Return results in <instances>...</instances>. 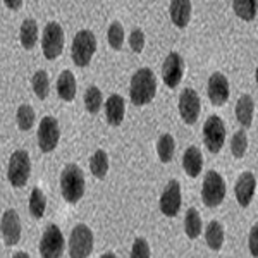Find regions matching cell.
Masks as SVG:
<instances>
[{"instance_id": "6da1fadb", "label": "cell", "mask_w": 258, "mask_h": 258, "mask_svg": "<svg viewBox=\"0 0 258 258\" xmlns=\"http://www.w3.org/2000/svg\"><path fill=\"white\" fill-rule=\"evenodd\" d=\"M157 93V76L152 69L141 68L133 74L131 86H129V97L133 105H148Z\"/></svg>"}, {"instance_id": "7a4b0ae2", "label": "cell", "mask_w": 258, "mask_h": 258, "mask_svg": "<svg viewBox=\"0 0 258 258\" xmlns=\"http://www.w3.org/2000/svg\"><path fill=\"white\" fill-rule=\"evenodd\" d=\"M60 191L68 203H78L85 195V174L80 165H66L60 174Z\"/></svg>"}, {"instance_id": "3957f363", "label": "cell", "mask_w": 258, "mask_h": 258, "mask_svg": "<svg viewBox=\"0 0 258 258\" xmlns=\"http://www.w3.org/2000/svg\"><path fill=\"white\" fill-rule=\"evenodd\" d=\"M97 52V38L90 30H81L76 33L71 47V57L78 68H86Z\"/></svg>"}, {"instance_id": "277c9868", "label": "cell", "mask_w": 258, "mask_h": 258, "mask_svg": "<svg viewBox=\"0 0 258 258\" xmlns=\"http://www.w3.org/2000/svg\"><path fill=\"white\" fill-rule=\"evenodd\" d=\"M226 198V181L217 170H207L202 184V202L210 209H215Z\"/></svg>"}, {"instance_id": "5b68a950", "label": "cell", "mask_w": 258, "mask_h": 258, "mask_svg": "<svg viewBox=\"0 0 258 258\" xmlns=\"http://www.w3.org/2000/svg\"><path fill=\"white\" fill-rule=\"evenodd\" d=\"M31 174V159L26 150H16L9 159L7 179L14 188H23Z\"/></svg>"}, {"instance_id": "8992f818", "label": "cell", "mask_w": 258, "mask_h": 258, "mask_svg": "<svg viewBox=\"0 0 258 258\" xmlns=\"http://www.w3.org/2000/svg\"><path fill=\"white\" fill-rule=\"evenodd\" d=\"M93 232L85 224H78L73 229L69 238V256L73 258H86L93 251Z\"/></svg>"}, {"instance_id": "52a82bcc", "label": "cell", "mask_w": 258, "mask_h": 258, "mask_svg": "<svg viewBox=\"0 0 258 258\" xmlns=\"http://www.w3.org/2000/svg\"><path fill=\"white\" fill-rule=\"evenodd\" d=\"M66 241L62 231L55 224H48L45 227L40 241V255L43 258H60L64 255Z\"/></svg>"}, {"instance_id": "ba28073f", "label": "cell", "mask_w": 258, "mask_h": 258, "mask_svg": "<svg viewBox=\"0 0 258 258\" xmlns=\"http://www.w3.org/2000/svg\"><path fill=\"white\" fill-rule=\"evenodd\" d=\"M41 50L43 55L48 60H53L62 53L64 50V30L59 23H48L43 28V35H41Z\"/></svg>"}, {"instance_id": "9c48e42d", "label": "cell", "mask_w": 258, "mask_h": 258, "mask_svg": "<svg viewBox=\"0 0 258 258\" xmlns=\"http://www.w3.org/2000/svg\"><path fill=\"white\" fill-rule=\"evenodd\" d=\"M203 141L210 153H219L226 143V126L219 115H210L203 124Z\"/></svg>"}, {"instance_id": "30bf717a", "label": "cell", "mask_w": 258, "mask_h": 258, "mask_svg": "<svg viewBox=\"0 0 258 258\" xmlns=\"http://www.w3.org/2000/svg\"><path fill=\"white\" fill-rule=\"evenodd\" d=\"M60 140V129L55 117L47 115L38 124V147L43 153H50L57 148Z\"/></svg>"}, {"instance_id": "8fae6325", "label": "cell", "mask_w": 258, "mask_h": 258, "mask_svg": "<svg viewBox=\"0 0 258 258\" xmlns=\"http://www.w3.org/2000/svg\"><path fill=\"white\" fill-rule=\"evenodd\" d=\"M182 203V195H181V184L176 179H170L165 186L164 193L160 197V212L165 217H176L181 210Z\"/></svg>"}, {"instance_id": "7c38bea8", "label": "cell", "mask_w": 258, "mask_h": 258, "mask_svg": "<svg viewBox=\"0 0 258 258\" xmlns=\"http://www.w3.org/2000/svg\"><path fill=\"white\" fill-rule=\"evenodd\" d=\"M200 109H202V103H200L197 91L193 88L182 90L181 97H179V115H181V119L186 124H195L198 120Z\"/></svg>"}, {"instance_id": "4fadbf2b", "label": "cell", "mask_w": 258, "mask_h": 258, "mask_svg": "<svg viewBox=\"0 0 258 258\" xmlns=\"http://www.w3.org/2000/svg\"><path fill=\"white\" fill-rule=\"evenodd\" d=\"M184 76V60L177 52H170L165 57L164 68H162V78L169 88H177Z\"/></svg>"}, {"instance_id": "5bb4252c", "label": "cell", "mask_w": 258, "mask_h": 258, "mask_svg": "<svg viewBox=\"0 0 258 258\" xmlns=\"http://www.w3.org/2000/svg\"><path fill=\"white\" fill-rule=\"evenodd\" d=\"M0 232L6 244L9 246H16L21 239V220L16 210H6L0 220Z\"/></svg>"}, {"instance_id": "9a60e30c", "label": "cell", "mask_w": 258, "mask_h": 258, "mask_svg": "<svg viewBox=\"0 0 258 258\" xmlns=\"http://www.w3.org/2000/svg\"><path fill=\"white\" fill-rule=\"evenodd\" d=\"M207 93H209L210 102L215 107H220L227 103L229 100V81L222 73H214L207 83Z\"/></svg>"}, {"instance_id": "2e32d148", "label": "cell", "mask_w": 258, "mask_h": 258, "mask_svg": "<svg viewBox=\"0 0 258 258\" xmlns=\"http://www.w3.org/2000/svg\"><path fill=\"white\" fill-rule=\"evenodd\" d=\"M255 188H256V177L253 172H243L239 176V179L236 181L234 186V195L236 200L241 207H248L253 200V195H255Z\"/></svg>"}, {"instance_id": "e0dca14e", "label": "cell", "mask_w": 258, "mask_h": 258, "mask_svg": "<svg viewBox=\"0 0 258 258\" xmlns=\"http://www.w3.org/2000/svg\"><path fill=\"white\" fill-rule=\"evenodd\" d=\"M124 112H126V105H124V98L120 95L114 93L107 98L105 102V117L110 126H120L124 120Z\"/></svg>"}, {"instance_id": "ac0fdd59", "label": "cell", "mask_w": 258, "mask_h": 258, "mask_svg": "<svg viewBox=\"0 0 258 258\" xmlns=\"http://www.w3.org/2000/svg\"><path fill=\"white\" fill-rule=\"evenodd\" d=\"M191 0H170V19L177 28H186L191 21Z\"/></svg>"}, {"instance_id": "d6986e66", "label": "cell", "mask_w": 258, "mask_h": 258, "mask_svg": "<svg viewBox=\"0 0 258 258\" xmlns=\"http://www.w3.org/2000/svg\"><path fill=\"white\" fill-rule=\"evenodd\" d=\"M182 167L189 177H198L203 170V155L198 147H189L182 157Z\"/></svg>"}, {"instance_id": "ffe728a7", "label": "cell", "mask_w": 258, "mask_h": 258, "mask_svg": "<svg viewBox=\"0 0 258 258\" xmlns=\"http://www.w3.org/2000/svg\"><path fill=\"white\" fill-rule=\"evenodd\" d=\"M57 93L64 102H73L76 97V78L71 71H62L57 80Z\"/></svg>"}, {"instance_id": "44dd1931", "label": "cell", "mask_w": 258, "mask_h": 258, "mask_svg": "<svg viewBox=\"0 0 258 258\" xmlns=\"http://www.w3.org/2000/svg\"><path fill=\"white\" fill-rule=\"evenodd\" d=\"M38 23L35 19H24L21 24V31H19V40L26 50L35 48L36 41H38Z\"/></svg>"}, {"instance_id": "7402d4cb", "label": "cell", "mask_w": 258, "mask_h": 258, "mask_svg": "<svg viewBox=\"0 0 258 258\" xmlns=\"http://www.w3.org/2000/svg\"><path fill=\"white\" fill-rule=\"evenodd\" d=\"M253 112H255V102L249 95H243L238 103H236V117L243 127H249L253 120Z\"/></svg>"}, {"instance_id": "603a6c76", "label": "cell", "mask_w": 258, "mask_h": 258, "mask_svg": "<svg viewBox=\"0 0 258 258\" xmlns=\"http://www.w3.org/2000/svg\"><path fill=\"white\" fill-rule=\"evenodd\" d=\"M205 241L209 244L210 249L214 251H219L224 244V227L220 226V222L217 220H212V222L207 226V231H205Z\"/></svg>"}, {"instance_id": "cb8c5ba5", "label": "cell", "mask_w": 258, "mask_h": 258, "mask_svg": "<svg viewBox=\"0 0 258 258\" xmlns=\"http://www.w3.org/2000/svg\"><path fill=\"white\" fill-rule=\"evenodd\" d=\"M90 169L97 179H103L109 172V155L103 150H97L90 159Z\"/></svg>"}, {"instance_id": "d4e9b609", "label": "cell", "mask_w": 258, "mask_h": 258, "mask_svg": "<svg viewBox=\"0 0 258 258\" xmlns=\"http://www.w3.org/2000/svg\"><path fill=\"white\" fill-rule=\"evenodd\" d=\"M184 231L186 236L189 239H197L203 231V224H202V217H200L197 209H189L186 212L184 217Z\"/></svg>"}, {"instance_id": "484cf974", "label": "cell", "mask_w": 258, "mask_h": 258, "mask_svg": "<svg viewBox=\"0 0 258 258\" xmlns=\"http://www.w3.org/2000/svg\"><path fill=\"white\" fill-rule=\"evenodd\" d=\"M258 0H232L234 14L243 21H253L256 18Z\"/></svg>"}, {"instance_id": "4316f807", "label": "cell", "mask_w": 258, "mask_h": 258, "mask_svg": "<svg viewBox=\"0 0 258 258\" xmlns=\"http://www.w3.org/2000/svg\"><path fill=\"white\" fill-rule=\"evenodd\" d=\"M174 152H176V141L172 135H162L157 141V153H159L160 162L169 164L174 159Z\"/></svg>"}, {"instance_id": "83f0119b", "label": "cell", "mask_w": 258, "mask_h": 258, "mask_svg": "<svg viewBox=\"0 0 258 258\" xmlns=\"http://www.w3.org/2000/svg\"><path fill=\"white\" fill-rule=\"evenodd\" d=\"M47 209V198H45L43 191L40 188H33L30 197V214L35 219H41Z\"/></svg>"}, {"instance_id": "f1b7e54d", "label": "cell", "mask_w": 258, "mask_h": 258, "mask_svg": "<svg viewBox=\"0 0 258 258\" xmlns=\"http://www.w3.org/2000/svg\"><path fill=\"white\" fill-rule=\"evenodd\" d=\"M31 83H33V90H35L36 97H38L40 100H45L48 97L50 80H48V74L45 73V71H36Z\"/></svg>"}, {"instance_id": "f546056e", "label": "cell", "mask_w": 258, "mask_h": 258, "mask_svg": "<svg viewBox=\"0 0 258 258\" xmlns=\"http://www.w3.org/2000/svg\"><path fill=\"white\" fill-rule=\"evenodd\" d=\"M102 103H103V97H102V91L97 86H90L85 93V107L90 114H97V112L102 109Z\"/></svg>"}, {"instance_id": "4dcf8cb0", "label": "cell", "mask_w": 258, "mask_h": 258, "mask_svg": "<svg viewBox=\"0 0 258 258\" xmlns=\"http://www.w3.org/2000/svg\"><path fill=\"white\" fill-rule=\"evenodd\" d=\"M246 148H248V136L243 129L234 133V136L231 138V152H232V157L234 159H243L244 153H246Z\"/></svg>"}, {"instance_id": "1f68e13d", "label": "cell", "mask_w": 258, "mask_h": 258, "mask_svg": "<svg viewBox=\"0 0 258 258\" xmlns=\"http://www.w3.org/2000/svg\"><path fill=\"white\" fill-rule=\"evenodd\" d=\"M16 120L21 131H30L35 124V110L30 105H21L16 112Z\"/></svg>"}, {"instance_id": "d6a6232c", "label": "cell", "mask_w": 258, "mask_h": 258, "mask_svg": "<svg viewBox=\"0 0 258 258\" xmlns=\"http://www.w3.org/2000/svg\"><path fill=\"white\" fill-rule=\"evenodd\" d=\"M107 38H109V45L114 50H120L124 43V28L119 21L110 23L109 31H107Z\"/></svg>"}, {"instance_id": "836d02e7", "label": "cell", "mask_w": 258, "mask_h": 258, "mask_svg": "<svg viewBox=\"0 0 258 258\" xmlns=\"http://www.w3.org/2000/svg\"><path fill=\"white\" fill-rule=\"evenodd\" d=\"M150 255H152V251H150L148 241L145 238L135 239V243H133V249H131V256L133 258H150Z\"/></svg>"}, {"instance_id": "e575fe53", "label": "cell", "mask_w": 258, "mask_h": 258, "mask_svg": "<svg viewBox=\"0 0 258 258\" xmlns=\"http://www.w3.org/2000/svg\"><path fill=\"white\" fill-rule=\"evenodd\" d=\"M129 45H131V50L136 53L143 52L145 48V33L141 30H135L129 36Z\"/></svg>"}, {"instance_id": "d590c367", "label": "cell", "mask_w": 258, "mask_h": 258, "mask_svg": "<svg viewBox=\"0 0 258 258\" xmlns=\"http://www.w3.org/2000/svg\"><path fill=\"white\" fill-rule=\"evenodd\" d=\"M248 248L251 251L253 256H258V226H253L249 231V239H248Z\"/></svg>"}, {"instance_id": "8d00e7d4", "label": "cell", "mask_w": 258, "mask_h": 258, "mask_svg": "<svg viewBox=\"0 0 258 258\" xmlns=\"http://www.w3.org/2000/svg\"><path fill=\"white\" fill-rule=\"evenodd\" d=\"M4 4H6L11 11H18L21 9V6H23V0H4Z\"/></svg>"}, {"instance_id": "74e56055", "label": "cell", "mask_w": 258, "mask_h": 258, "mask_svg": "<svg viewBox=\"0 0 258 258\" xmlns=\"http://www.w3.org/2000/svg\"><path fill=\"white\" fill-rule=\"evenodd\" d=\"M14 256L16 258H28L30 255H28V253H14Z\"/></svg>"}, {"instance_id": "f35d334b", "label": "cell", "mask_w": 258, "mask_h": 258, "mask_svg": "<svg viewBox=\"0 0 258 258\" xmlns=\"http://www.w3.org/2000/svg\"><path fill=\"white\" fill-rule=\"evenodd\" d=\"M109 256H115V253H112V251H109V253H103V258H109Z\"/></svg>"}]
</instances>
